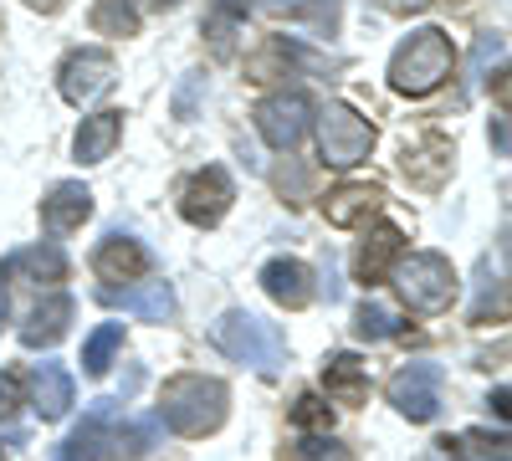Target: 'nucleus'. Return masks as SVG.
I'll return each instance as SVG.
<instances>
[{
    "label": "nucleus",
    "instance_id": "obj_18",
    "mask_svg": "<svg viewBox=\"0 0 512 461\" xmlns=\"http://www.w3.org/2000/svg\"><path fill=\"white\" fill-rule=\"evenodd\" d=\"M31 410L41 415V421H62V415L72 410V374L57 359L36 364V374H31Z\"/></svg>",
    "mask_w": 512,
    "mask_h": 461
},
{
    "label": "nucleus",
    "instance_id": "obj_14",
    "mask_svg": "<svg viewBox=\"0 0 512 461\" xmlns=\"http://www.w3.org/2000/svg\"><path fill=\"white\" fill-rule=\"evenodd\" d=\"M379 205H384V190L379 185L349 180V185H338V190L323 195V216H328V226H359L364 216L379 211Z\"/></svg>",
    "mask_w": 512,
    "mask_h": 461
},
{
    "label": "nucleus",
    "instance_id": "obj_21",
    "mask_svg": "<svg viewBox=\"0 0 512 461\" xmlns=\"http://www.w3.org/2000/svg\"><path fill=\"white\" fill-rule=\"evenodd\" d=\"M405 175L420 185V190H436L446 175H451V144L441 134H431L420 149H405Z\"/></svg>",
    "mask_w": 512,
    "mask_h": 461
},
{
    "label": "nucleus",
    "instance_id": "obj_33",
    "mask_svg": "<svg viewBox=\"0 0 512 461\" xmlns=\"http://www.w3.org/2000/svg\"><path fill=\"white\" fill-rule=\"evenodd\" d=\"M26 6H31V11H47V16H52V11H62V0H26Z\"/></svg>",
    "mask_w": 512,
    "mask_h": 461
},
{
    "label": "nucleus",
    "instance_id": "obj_25",
    "mask_svg": "<svg viewBox=\"0 0 512 461\" xmlns=\"http://www.w3.org/2000/svg\"><path fill=\"white\" fill-rule=\"evenodd\" d=\"M354 333H359V339H374V344H379V339H395V333H400V318L384 308V303H359Z\"/></svg>",
    "mask_w": 512,
    "mask_h": 461
},
{
    "label": "nucleus",
    "instance_id": "obj_17",
    "mask_svg": "<svg viewBox=\"0 0 512 461\" xmlns=\"http://www.w3.org/2000/svg\"><path fill=\"white\" fill-rule=\"evenodd\" d=\"M323 390L333 405H364L369 395V364L359 354H328L323 359Z\"/></svg>",
    "mask_w": 512,
    "mask_h": 461
},
{
    "label": "nucleus",
    "instance_id": "obj_22",
    "mask_svg": "<svg viewBox=\"0 0 512 461\" xmlns=\"http://www.w3.org/2000/svg\"><path fill=\"white\" fill-rule=\"evenodd\" d=\"M446 446V456L451 461H512V451H507V436L497 431H461L456 441H441Z\"/></svg>",
    "mask_w": 512,
    "mask_h": 461
},
{
    "label": "nucleus",
    "instance_id": "obj_31",
    "mask_svg": "<svg viewBox=\"0 0 512 461\" xmlns=\"http://www.w3.org/2000/svg\"><path fill=\"white\" fill-rule=\"evenodd\" d=\"M11 277H16V267H11V257L0 262V323L11 318Z\"/></svg>",
    "mask_w": 512,
    "mask_h": 461
},
{
    "label": "nucleus",
    "instance_id": "obj_26",
    "mask_svg": "<svg viewBox=\"0 0 512 461\" xmlns=\"http://www.w3.org/2000/svg\"><path fill=\"white\" fill-rule=\"evenodd\" d=\"M292 21H308L313 31H333L338 26V0H277Z\"/></svg>",
    "mask_w": 512,
    "mask_h": 461
},
{
    "label": "nucleus",
    "instance_id": "obj_16",
    "mask_svg": "<svg viewBox=\"0 0 512 461\" xmlns=\"http://www.w3.org/2000/svg\"><path fill=\"white\" fill-rule=\"evenodd\" d=\"M93 272L103 282H139L149 272V251L134 241V236H108L93 257Z\"/></svg>",
    "mask_w": 512,
    "mask_h": 461
},
{
    "label": "nucleus",
    "instance_id": "obj_3",
    "mask_svg": "<svg viewBox=\"0 0 512 461\" xmlns=\"http://www.w3.org/2000/svg\"><path fill=\"white\" fill-rule=\"evenodd\" d=\"M210 344H216L226 359H236V364H251L256 374H277V369L287 364L282 328L267 323L262 313H246V308L221 313V323L210 328Z\"/></svg>",
    "mask_w": 512,
    "mask_h": 461
},
{
    "label": "nucleus",
    "instance_id": "obj_4",
    "mask_svg": "<svg viewBox=\"0 0 512 461\" xmlns=\"http://www.w3.org/2000/svg\"><path fill=\"white\" fill-rule=\"evenodd\" d=\"M395 282H400V298L415 313H446L456 303V272L441 251H415V257L395 262Z\"/></svg>",
    "mask_w": 512,
    "mask_h": 461
},
{
    "label": "nucleus",
    "instance_id": "obj_32",
    "mask_svg": "<svg viewBox=\"0 0 512 461\" xmlns=\"http://www.w3.org/2000/svg\"><path fill=\"white\" fill-rule=\"evenodd\" d=\"M256 6V0H216V21L226 26V21H236V16H246Z\"/></svg>",
    "mask_w": 512,
    "mask_h": 461
},
{
    "label": "nucleus",
    "instance_id": "obj_23",
    "mask_svg": "<svg viewBox=\"0 0 512 461\" xmlns=\"http://www.w3.org/2000/svg\"><path fill=\"white\" fill-rule=\"evenodd\" d=\"M118 349H123V323H98V328L88 333V344H82V374L103 380Z\"/></svg>",
    "mask_w": 512,
    "mask_h": 461
},
{
    "label": "nucleus",
    "instance_id": "obj_1",
    "mask_svg": "<svg viewBox=\"0 0 512 461\" xmlns=\"http://www.w3.org/2000/svg\"><path fill=\"white\" fill-rule=\"evenodd\" d=\"M231 415V390L210 374H175L159 395V426L175 436H210Z\"/></svg>",
    "mask_w": 512,
    "mask_h": 461
},
{
    "label": "nucleus",
    "instance_id": "obj_20",
    "mask_svg": "<svg viewBox=\"0 0 512 461\" xmlns=\"http://www.w3.org/2000/svg\"><path fill=\"white\" fill-rule=\"evenodd\" d=\"M118 134H123V113H93V118H82V129H77V139H72V154L82 159V164H103L108 154H113V144H118Z\"/></svg>",
    "mask_w": 512,
    "mask_h": 461
},
{
    "label": "nucleus",
    "instance_id": "obj_7",
    "mask_svg": "<svg viewBox=\"0 0 512 461\" xmlns=\"http://www.w3.org/2000/svg\"><path fill=\"white\" fill-rule=\"evenodd\" d=\"M118 400H93V410L82 415V426L57 446V461H108L118 451Z\"/></svg>",
    "mask_w": 512,
    "mask_h": 461
},
{
    "label": "nucleus",
    "instance_id": "obj_11",
    "mask_svg": "<svg viewBox=\"0 0 512 461\" xmlns=\"http://www.w3.org/2000/svg\"><path fill=\"white\" fill-rule=\"evenodd\" d=\"M98 303L139 313L144 323H164L175 318V287L169 282H139V287H98Z\"/></svg>",
    "mask_w": 512,
    "mask_h": 461
},
{
    "label": "nucleus",
    "instance_id": "obj_6",
    "mask_svg": "<svg viewBox=\"0 0 512 461\" xmlns=\"http://www.w3.org/2000/svg\"><path fill=\"white\" fill-rule=\"evenodd\" d=\"M390 405L405 415V421L425 426V421H436L441 415V364H405L395 369V380H390Z\"/></svg>",
    "mask_w": 512,
    "mask_h": 461
},
{
    "label": "nucleus",
    "instance_id": "obj_27",
    "mask_svg": "<svg viewBox=\"0 0 512 461\" xmlns=\"http://www.w3.org/2000/svg\"><path fill=\"white\" fill-rule=\"evenodd\" d=\"M287 461H354V456H349L344 441H333V436L323 431V436H297Z\"/></svg>",
    "mask_w": 512,
    "mask_h": 461
},
{
    "label": "nucleus",
    "instance_id": "obj_5",
    "mask_svg": "<svg viewBox=\"0 0 512 461\" xmlns=\"http://www.w3.org/2000/svg\"><path fill=\"white\" fill-rule=\"evenodd\" d=\"M318 149H323V159L333 164V170H354V164H364L369 149H374L369 118H359L349 103H328L318 113Z\"/></svg>",
    "mask_w": 512,
    "mask_h": 461
},
{
    "label": "nucleus",
    "instance_id": "obj_36",
    "mask_svg": "<svg viewBox=\"0 0 512 461\" xmlns=\"http://www.w3.org/2000/svg\"><path fill=\"white\" fill-rule=\"evenodd\" d=\"M164 6H169V0H164Z\"/></svg>",
    "mask_w": 512,
    "mask_h": 461
},
{
    "label": "nucleus",
    "instance_id": "obj_35",
    "mask_svg": "<svg viewBox=\"0 0 512 461\" xmlns=\"http://www.w3.org/2000/svg\"><path fill=\"white\" fill-rule=\"evenodd\" d=\"M0 456H6V446H0Z\"/></svg>",
    "mask_w": 512,
    "mask_h": 461
},
{
    "label": "nucleus",
    "instance_id": "obj_29",
    "mask_svg": "<svg viewBox=\"0 0 512 461\" xmlns=\"http://www.w3.org/2000/svg\"><path fill=\"white\" fill-rule=\"evenodd\" d=\"M328 421H333V415H328V405L318 395H303V400H297V410H292V426L297 431H328Z\"/></svg>",
    "mask_w": 512,
    "mask_h": 461
},
{
    "label": "nucleus",
    "instance_id": "obj_15",
    "mask_svg": "<svg viewBox=\"0 0 512 461\" xmlns=\"http://www.w3.org/2000/svg\"><path fill=\"white\" fill-rule=\"evenodd\" d=\"M400 251H405V236H400V226H374L369 236H364V246H359V262H354V272H359V282H384L395 272V262H400Z\"/></svg>",
    "mask_w": 512,
    "mask_h": 461
},
{
    "label": "nucleus",
    "instance_id": "obj_12",
    "mask_svg": "<svg viewBox=\"0 0 512 461\" xmlns=\"http://www.w3.org/2000/svg\"><path fill=\"white\" fill-rule=\"evenodd\" d=\"M262 292L277 308H308L313 303V272L297 257H272L262 267Z\"/></svg>",
    "mask_w": 512,
    "mask_h": 461
},
{
    "label": "nucleus",
    "instance_id": "obj_9",
    "mask_svg": "<svg viewBox=\"0 0 512 461\" xmlns=\"http://www.w3.org/2000/svg\"><path fill=\"white\" fill-rule=\"evenodd\" d=\"M231 200H236L231 175L221 170V164H205V170L190 175L185 190H180V216L190 226H221V216L231 211Z\"/></svg>",
    "mask_w": 512,
    "mask_h": 461
},
{
    "label": "nucleus",
    "instance_id": "obj_28",
    "mask_svg": "<svg viewBox=\"0 0 512 461\" xmlns=\"http://www.w3.org/2000/svg\"><path fill=\"white\" fill-rule=\"evenodd\" d=\"M93 26H98L103 36H128V31L139 26V16H134V6H128V0H98Z\"/></svg>",
    "mask_w": 512,
    "mask_h": 461
},
{
    "label": "nucleus",
    "instance_id": "obj_30",
    "mask_svg": "<svg viewBox=\"0 0 512 461\" xmlns=\"http://www.w3.org/2000/svg\"><path fill=\"white\" fill-rule=\"evenodd\" d=\"M16 405H21V374H0V421H11L16 415Z\"/></svg>",
    "mask_w": 512,
    "mask_h": 461
},
{
    "label": "nucleus",
    "instance_id": "obj_34",
    "mask_svg": "<svg viewBox=\"0 0 512 461\" xmlns=\"http://www.w3.org/2000/svg\"><path fill=\"white\" fill-rule=\"evenodd\" d=\"M431 461H451V456H446V446H436V451H431Z\"/></svg>",
    "mask_w": 512,
    "mask_h": 461
},
{
    "label": "nucleus",
    "instance_id": "obj_13",
    "mask_svg": "<svg viewBox=\"0 0 512 461\" xmlns=\"http://www.w3.org/2000/svg\"><path fill=\"white\" fill-rule=\"evenodd\" d=\"M93 216V190L77 185V180H62L47 190V200H41V221H47V231H77L82 221Z\"/></svg>",
    "mask_w": 512,
    "mask_h": 461
},
{
    "label": "nucleus",
    "instance_id": "obj_2",
    "mask_svg": "<svg viewBox=\"0 0 512 461\" xmlns=\"http://www.w3.org/2000/svg\"><path fill=\"white\" fill-rule=\"evenodd\" d=\"M456 67V47H451V36L441 26H420L410 31L395 57H390V88L405 93V98H425V93H436L441 82L451 77Z\"/></svg>",
    "mask_w": 512,
    "mask_h": 461
},
{
    "label": "nucleus",
    "instance_id": "obj_19",
    "mask_svg": "<svg viewBox=\"0 0 512 461\" xmlns=\"http://www.w3.org/2000/svg\"><path fill=\"white\" fill-rule=\"evenodd\" d=\"M67 323H72V298H67V292H52L47 303H36V308L26 313L21 344H26V349H52L62 333H67Z\"/></svg>",
    "mask_w": 512,
    "mask_h": 461
},
{
    "label": "nucleus",
    "instance_id": "obj_10",
    "mask_svg": "<svg viewBox=\"0 0 512 461\" xmlns=\"http://www.w3.org/2000/svg\"><path fill=\"white\" fill-rule=\"evenodd\" d=\"M57 88H62V98H67V103H77V108L98 103V98L113 88V57H108V52H98V47L72 52V57L57 67Z\"/></svg>",
    "mask_w": 512,
    "mask_h": 461
},
{
    "label": "nucleus",
    "instance_id": "obj_8",
    "mask_svg": "<svg viewBox=\"0 0 512 461\" xmlns=\"http://www.w3.org/2000/svg\"><path fill=\"white\" fill-rule=\"evenodd\" d=\"M313 123V103L303 93H272L256 103V134H262L272 149H297Z\"/></svg>",
    "mask_w": 512,
    "mask_h": 461
},
{
    "label": "nucleus",
    "instance_id": "obj_24",
    "mask_svg": "<svg viewBox=\"0 0 512 461\" xmlns=\"http://www.w3.org/2000/svg\"><path fill=\"white\" fill-rule=\"evenodd\" d=\"M11 267H16V272H31L36 282H62V277H67V257H62L57 241H41V246H31V251H16Z\"/></svg>",
    "mask_w": 512,
    "mask_h": 461
}]
</instances>
